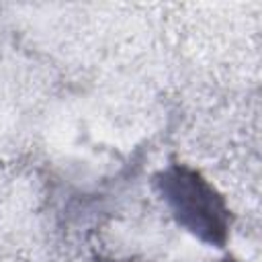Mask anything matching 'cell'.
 <instances>
[{"label": "cell", "instance_id": "6da1fadb", "mask_svg": "<svg viewBox=\"0 0 262 262\" xmlns=\"http://www.w3.org/2000/svg\"><path fill=\"white\" fill-rule=\"evenodd\" d=\"M158 182L180 225L209 244L225 242L229 227L225 203L199 172L188 166H170Z\"/></svg>", "mask_w": 262, "mask_h": 262}]
</instances>
